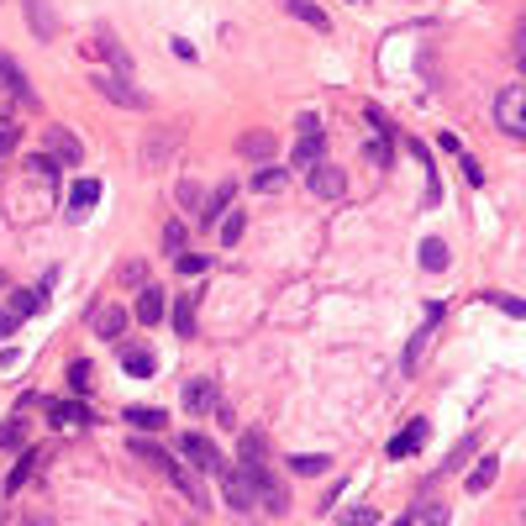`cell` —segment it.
Instances as JSON below:
<instances>
[{"mask_svg": "<svg viewBox=\"0 0 526 526\" xmlns=\"http://www.w3.org/2000/svg\"><path fill=\"white\" fill-rule=\"evenodd\" d=\"M27 169L43 179V185H53V179H58V158H53V153H32V158H27Z\"/></svg>", "mask_w": 526, "mask_h": 526, "instance_id": "28", "label": "cell"}, {"mask_svg": "<svg viewBox=\"0 0 526 526\" xmlns=\"http://www.w3.org/2000/svg\"><path fill=\"white\" fill-rule=\"evenodd\" d=\"M0 285H6V274H0Z\"/></svg>", "mask_w": 526, "mask_h": 526, "instance_id": "45", "label": "cell"}, {"mask_svg": "<svg viewBox=\"0 0 526 526\" xmlns=\"http://www.w3.org/2000/svg\"><path fill=\"white\" fill-rule=\"evenodd\" d=\"M174 148H179V132H153V137H148L143 164H148V169H158V164H164V153H174Z\"/></svg>", "mask_w": 526, "mask_h": 526, "instance_id": "17", "label": "cell"}, {"mask_svg": "<svg viewBox=\"0 0 526 526\" xmlns=\"http://www.w3.org/2000/svg\"><path fill=\"white\" fill-rule=\"evenodd\" d=\"M416 516H421V505H416V511H406V516H400V521H390V526H411Z\"/></svg>", "mask_w": 526, "mask_h": 526, "instance_id": "44", "label": "cell"}, {"mask_svg": "<svg viewBox=\"0 0 526 526\" xmlns=\"http://www.w3.org/2000/svg\"><path fill=\"white\" fill-rule=\"evenodd\" d=\"M90 85H95L100 95H106L111 106H127V111H153V100H148L143 90H137V85H127V74H95Z\"/></svg>", "mask_w": 526, "mask_h": 526, "instance_id": "2", "label": "cell"}, {"mask_svg": "<svg viewBox=\"0 0 526 526\" xmlns=\"http://www.w3.org/2000/svg\"><path fill=\"white\" fill-rule=\"evenodd\" d=\"M174 332L179 337H195V295H179L174 300Z\"/></svg>", "mask_w": 526, "mask_h": 526, "instance_id": "22", "label": "cell"}, {"mask_svg": "<svg viewBox=\"0 0 526 526\" xmlns=\"http://www.w3.org/2000/svg\"><path fill=\"white\" fill-rule=\"evenodd\" d=\"M421 269H448V242H442V237H427V242H421Z\"/></svg>", "mask_w": 526, "mask_h": 526, "instance_id": "23", "label": "cell"}, {"mask_svg": "<svg viewBox=\"0 0 526 526\" xmlns=\"http://www.w3.org/2000/svg\"><path fill=\"white\" fill-rule=\"evenodd\" d=\"M242 232H248V211H227V216H221V248H237Z\"/></svg>", "mask_w": 526, "mask_h": 526, "instance_id": "21", "label": "cell"}, {"mask_svg": "<svg viewBox=\"0 0 526 526\" xmlns=\"http://www.w3.org/2000/svg\"><path fill=\"white\" fill-rule=\"evenodd\" d=\"M185 406H190L195 416H206V411H216V406H221L216 384H211V379H190V384H185Z\"/></svg>", "mask_w": 526, "mask_h": 526, "instance_id": "11", "label": "cell"}, {"mask_svg": "<svg viewBox=\"0 0 526 526\" xmlns=\"http://www.w3.org/2000/svg\"><path fill=\"white\" fill-rule=\"evenodd\" d=\"M43 143H48L53 158H64V164H85V148L74 143L69 127H43Z\"/></svg>", "mask_w": 526, "mask_h": 526, "instance_id": "9", "label": "cell"}, {"mask_svg": "<svg viewBox=\"0 0 526 526\" xmlns=\"http://www.w3.org/2000/svg\"><path fill=\"white\" fill-rule=\"evenodd\" d=\"M179 453H185V458L195 463V469H206V474H216L221 463H227V458H221V453L211 448V442L200 437V432H185V437H179Z\"/></svg>", "mask_w": 526, "mask_h": 526, "instance_id": "6", "label": "cell"}, {"mask_svg": "<svg viewBox=\"0 0 526 526\" xmlns=\"http://www.w3.org/2000/svg\"><path fill=\"white\" fill-rule=\"evenodd\" d=\"M121 363H127V374H132V379H148V374H153V353H143V348L121 353Z\"/></svg>", "mask_w": 526, "mask_h": 526, "instance_id": "29", "label": "cell"}, {"mask_svg": "<svg viewBox=\"0 0 526 526\" xmlns=\"http://www.w3.org/2000/svg\"><path fill=\"white\" fill-rule=\"evenodd\" d=\"M216 479H221V495H227V505H232V511H253V505H258L248 469H232V463H221V469H216Z\"/></svg>", "mask_w": 526, "mask_h": 526, "instance_id": "3", "label": "cell"}, {"mask_svg": "<svg viewBox=\"0 0 526 526\" xmlns=\"http://www.w3.org/2000/svg\"><path fill=\"white\" fill-rule=\"evenodd\" d=\"M285 11L295 16V22H306L311 32H327V27H332V16H327V11H321V6H316V0H285Z\"/></svg>", "mask_w": 526, "mask_h": 526, "instance_id": "16", "label": "cell"}, {"mask_svg": "<svg viewBox=\"0 0 526 526\" xmlns=\"http://www.w3.org/2000/svg\"><path fill=\"white\" fill-rule=\"evenodd\" d=\"M374 521H379L374 505H353V511H348V526H374Z\"/></svg>", "mask_w": 526, "mask_h": 526, "instance_id": "37", "label": "cell"}, {"mask_svg": "<svg viewBox=\"0 0 526 526\" xmlns=\"http://www.w3.org/2000/svg\"><path fill=\"white\" fill-rule=\"evenodd\" d=\"M290 469H295L300 479H316V474H327V469H332V458H327V453H295V458H290Z\"/></svg>", "mask_w": 526, "mask_h": 526, "instance_id": "19", "label": "cell"}, {"mask_svg": "<svg viewBox=\"0 0 526 526\" xmlns=\"http://www.w3.org/2000/svg\"><path fill=\"white\" fill-rule=\"evenodd\" d=\"M495 121H500V132H511L526 143V85H511V90L495 95Z\"/></svg>", "mask_w": 526, "mask_h": 526, "instance_id": "1", "label": "cell"}, {"mask_svg": "<svg viewBox=\"0 0 526 526\" xmlns=\"http://www.w3.org/2000/svg\"><path fill=\"white\" fill-rule=\"evenodd\" d=\"M90 379H95L90 358H74V363H69V390H74V395H85V390H90Z\"/></svg>", "mask_w": 526, "mask_h": 526, "instance_id": "27", "label": "cell"}, {"mask_svg": "<svg viewBox=\"0 0 526 526\" xmlns=\"http://www.w3.org/2000/svg\"><path fill=\"white\" fill-rule=\"evenodd\" d=\"M290 185V169H258L253 174V195H279Z\"/></svg>", "mask_w": 526, "mask_h": 526, "instance_id": "20", "label": "cell"}, {"mask_svg": "<svg viewBox=\"0 0 526 526\" xmlns=\"http://www.w3.org/2000/svg\"><path fill=\"white\" fill-rule=\"evenodd\" d=\"M227 206H232V185H216V195L206 200V211H200V221L211 227V221H221V216H227Z\"/></svg>", "mask_w": 526, "mask_h": 526, "instance_id": "25", "label": "cell"}, {"mask_svg": "<svg viewBox=\"0 0 526 526\" xmlns=\"http://www.w3.org/2000/svg\"><path fill=\"white\" fill-rule=\"evenodd\" d=\"M306 179H311V195H316V200H337L342 190H348L342 169H337V164H327V158H321L316 169H306Z\"/></svg>", "mask_w": 526, "mask_h": 526, "instance_id": "5", "label": "cell"}, {"mask_svg": "<svg viewBox=\"0 0 526 526\" xmlns=\"http://www.w3.org/2000/svg\"><path fill=\"white\" fill-rule=\"evenodd\" d=\"M427 437H432V427H427L421 416H411V421H406V432H395V437H390V448H384V453H390V458H406V453H416Z\"/></svg>", "mask_w": 526, "mask_h": 526, "instance_id": "8", "label": "cell"}, {"mask_svg": "<svg viewBox=\"0 0 526 526\" xmlns=\"http://www.w3.org/2000/svg\"><path fill=\"white\" fill-rule=\"evenodd\" d=\"M22 421H11V427H0V448H22Z\"/></svg>", "mask_w": 526, "mask_h": 526, "instance_id": "38", "label": "cell"}, {"mask_svg": "<svg viewBox=\"0 0 526 526\" xmlns=\"http://www.w3.org/2000/svg\"><path fill=\"white\" fill-rule=\"evenodd\" d=\"M137 321H143V327H158V321H164V311H169V300H164V290H153V285H143L137 290Z\"/></svg>", "mask_w": 526, "mask_h": 526, "instance_id": "10", "label": "cell"}, {"mask_svg": "<svg viewBox=\"0 0 526 526\" xmlns=\"http://www.w3.org/2000/svg\"><path fill=\"white\" fill-rule=\"evenodd\" d=\"M463 174H469V185H484V169L474 164V158H463Z\"/></svg>", "mask_w": 526, "mask_h": 526, "instance_id": "42", "label": "cell"}, {"mask_svg": "<svg viewBox=\"0 0 526 526\" xmlns=\"http://www.w3.org/2000/svg\"><path fill=\"white\" fill-rule=\"evenodd\" d=\"M516 64L526 69V27H521V37H516Z\"/></svg>", "mask_w": 526, "mask_h": 526, "instance_id": "43", "label": "cell"}, {"mask_svg": "<svg viewBox=\"0 0 526 526\" xmlns=\"http://www.w3.org/2000/svg\"><path fill=\"white\" fill-rule=\"evenodd\" d=\"M121 327H127V316H121L116 306H100V311H95V332H100V337H116Z\"/></svg>", "mask_w": 526, "mask_h": 526, "instance_id": "26", "label": "cell"}, {"mask_svg": "<svg viewBox=\"0 0 526 526\" xmlns=\"http://www.w3.org/2000/svg\"><path fill=\"white\" fill-rule=\"evenodd\" d=\"M263 458H269V442L258 432H242V463H263Z\"/></svg>", "mask_w": 526, "mask_h": 526, "instance_id": "30", "label": "cell"}, {"mask_svg": "<svg viewBox=\"0 0 526 526\" xmlns=\"http://www.w3.org/2000/svg\"><path fill=\"white\" fill-rule=\"evenodd\" d=\"M495 474H500V458H479L469 469V495H484L495 484Z\"/></svg>", "mask_w": 526, "mask_h": 526, "instance_id": "18", "label": "cell"}, {"mask_svg": "<svg viewBox=\"0 0 526 526\" xmlns=\"http://www.w3.org/2000/svg\"><path fill=\"white\" fill-rule=\"evenodd\" d=\"M121 421L137 427V432H164L169 427V411H158V406H127V411H121Z\"/></svg>", "mask_w": 526, "mask_h": 526, "instance_id": "12", "label": "cell"}, {"mask_svg": "<svg viewBox=\"0 0 526 526\" xmlns=\"http://www.w3.org/2000/svg\"><path fill=\"white\" fill-rule=\"evenodd\" d=\"M48 416L58 421V427H90V406H79V400H48Z\"/></svg>", "mask_w": 526, "mask_h": 526, "instance_id": "14", "label": "cell"}, {"mask_svg": "<svg viewBox=\"0 0 526 526\" xmlns=\"http://www.w3.org/2000/svg\"><path fill=\"white\" fill-rule=\"evenodd\" d=\"M95 200H100V185H95V179H74V190H69V221H85Z\"/></svg>", "mask_w": 526, "mask_h": 526, "instance_id": "13", "label": "cell"}, {"mask_svg": "<svg viewBox=\"0 0 526 526\" xmlns=\"http://www.w3.org/2000/svg\"><path fill=\"white\" fill-rule=\"evenodd\" d=\"M0 90L6 95H16L22 106H37V95H32V79L22 74V64H16L11 53H0Z\"/></svg>", "mask_w": 526, "mask_h": 526, "instance_id": "4", "label": "cell"}, {"mask_svg": "<svg viewBox=\"0 0 526 526\" xmlns=\"http://www.w3.org/2000/svg\"><path fill=\"white\" fill-rule=\"evenodd\" d=\"M27 22H32V32L43 37V43H53V37H58V16H53L48 0H27Z\"/></svg>", "mask_w": 526, "mask_h": 526, "instance_id": "15", "label": "cell"}, {"mask_svg": "<svg viewBox=\"0 0 526 526\" xmlns=\"http://www.w3.org/2000/svg\"><path fill=\"white\" fill-rule=\"evenodd\" d=\"M32 463H37V453H22V463H16L11 479H6V495H16V490H22V484L32 479Z\"/></svg>", "mask_w": 526, "mask_h": 526, "instance_id": "31", "label": "cell"}, {"mask_svg": "<svg viewBox=\"0 0 526 526\" xmlns=\"http://www.w3.org/2000/svg\"><path fill=\"white\" fill-rule=\"evenodd\" d=\"M484 300H490V306H500V311H511V316H526V300H516V295H484Z\"/></svg>", "mask_w": 526, "mask_h": 526, "instance_id": "36", "label": "cell"}, {"mask_svg": "<svg viewBox=\"0 0 526 526\" xmlns=\"http://www.w3.org/2000/svg\"><path fill=\"white\" fill-rule=\"evenodd\" d=\"M132 453H137V458H148V463H153V469H169V463H174V458H169L164 448H153V442H143V437H137V442H132Z\"/></svg>", "mask_w": 526, "mask_h": 526, "instance_id": "32", "label": "cell"}, {"mask_svg": "<svg viewBox=\"0 0 526 526\" xmlns=\"http://www.w3.org/2000/svg\"><path fill=\"white\" fill-rule=\"evenodd\" d=\"M37 306H43V290H16V300H11L16 316H32Z\"/></svg>", "mask_w": 526, "mask_h": 526, "instance_id": "33", "label": "cell"}, {"mask_svg": "<svg viewBox=\"0 0 526 526\" xmlns=\"http://www.w3.org/2000/svg\"><path fill=\"white\" fill-rule=\"evenodd\" d=\"M16 321H22L16 311H0V337H11V332H16Z\"/></svg>", "mask_w": 526, "mask_h": 526, "instance_id": "41", "label": "cell"}, {"mask_svg": "<svg viewBox=\"0 0 526 526\" xmlns=\"http://www.w3.org/2000/svg\"><path fill=\"white\" fill-rule=\"evenodd\" d=\"M237 153H242V158H269V153H274V137H269V132H248V137L237 143Z\"/></svg>", "mask_w": 526, "mask_h": 526, "instance_id": "24", "label": "cell"}, {"mask_svg": "<svg viewBox=\"0 0 526 526\" xmlns=\"http://www.w3.org/2000/svg\"><path fill=\"white\" fill-rule=\"evenodd\" d=\"M164 248H169V253L185 248V227H179V221H169V227H164Z\"/></svg>", "mask_w": 526, "mask_h": 526, "instance_id": "39", "label": "cell"}, {"mask_svg": "<svg viewBox=\"0 0 526 526\" xmlns=\"http://www.w3.org/2000/svg\"><path fill=\"white\" fill-rule=\"evenodd\" d=\"M321 153H327V132H321V127L300 132V143H295V158H290V169H316V164H321Z\"/></svg>", "mask_w": 526, "mask_h": 526, "instance_id": "7", "label": "cell"}, {"mask_svg": "<svg viewBox=\"0 0 526 526\" xmlns=\"http://www.w3.org/2000/svg\"><path fill=\"white\" fill-rule=\"evenodd\" d=\"M469 453H474V437H469V442H458V448H453V458L442 463V469H463V458H469Z\"/></svg>", "mask_w": 526, "mask_h": 526, "instance_id": "40", "label": "cell"}, {"mask_svg": "<svg viewBox=\"0 0 526 526\" xmlns=\"http://www.w3.org/2000/svg\"><path fill=\"white\" fill-rule=\"evenodd\" d=\"M206 269H211V258H206V253H179V274H190V279H195V274H206Z\"/></svg>", "mask_w": 526, "mask_h": 526, "instance_id": "35", "label": "cell"}, {"mask_svg": "<svg viewBox=\"0 0 526 526\" xmlns=\"http://www.w3.org/2000/svg\"><path fill=\"white\" fill-rule=\"evenodd\" d=\"M16 143H22V127H16V121L11 116H0V158H6Z\"/></svg>", "mask_w": 526, "mask_h": 526, "instance_id": "34", "label": "cell"}]
</instances>
